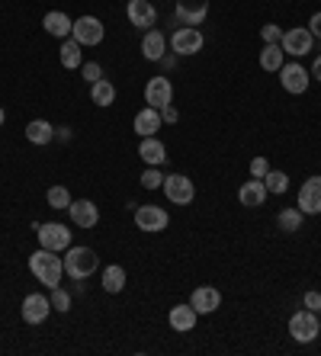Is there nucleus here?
<instances>
[{"instance_id":"obj_15","label":"nucleus","mask_w":321,"mask_h":356,"mask_svg":"<svg viewBox=\"0 0 321 356\" xmlns=\"http://www.w3.org/2000/svg\"><path fill=\"white\" fill-rule=\"evenodd\" d=\"M189 305L196 308L199 315H212L222 308V292L215 289V286H196L193 296H189Z\"/></svg>"},{"instance_id":"obj_25","label":"nucleus","mask_w":321,"mask_h":356,"mask_svg":"<svg viewBox=\"0 0 321 356\" xmlns=\"http://www.w3.org/2000/svg\"><path fill=\"white\" fill-rule=\"evenodd\" d=\"M283 65H286V51H283V45H280V42H267L264 51H260V67L276 74Z\"/></svg>"},{"instance_id":"obj_42","label":"nucleus","mask_w":321,"mask_h":356,"mask_svg":"<svg viewBox=\"0 0 321 356\" xmlns=\"http://www.w3.org/2000/svg\"><path fill=\"white\" fill-rule=\"evenodd\" d=\"M318 315H321V312H318Z\"/></svg>"},{"instance_id":"obj_18","label":"nucleus","mask_w":321,"mask_h":356,"mask_svg":"<svg viewBox=\"0 0 321 356\" xmlns=\"http://www.w3.org/2000/svg\"><path fill=\"white\" fill-rule=\"evenodd\" d=\"M267 186H264V180H257V177H251V180H244L238 186V199H241V206H247V209H257V206H264L267 202Z\"/></svg>"},{"instance_id":"obj_17","label":"nucleus","mask_w":321,"mask_h":356,"mask_svg":"<svg viewBox=\"0 0 321 356\" xmlns=\"http://www.w3.org/2000/svg\"><path fill=\"white\" fill-rule=\"evenodd\" d=\"M68 212H71V222H75L77 228H93V225L100 222V209L91 199H75V202L68 206Z\"/></svg>"},{"instance_id":"obj_8","label":"nucleus","mask_w":321,"mask_h":356,"mask_svg":"<svg viewBox=\"0 0 321 356\" xmlns=\"http://www.w3.org/2000/svg\"><path fill=\"white\" fill-rule=\"evenodd\" d=\"M296 206L302 209V216H321V177H308L302 180L299 186V196H296Z\"/></svg>"},{"instance_id":"obj_23","label":"nucleus","mask_w":321,"mask_h":356,"mask_svg":"<svg viewBox=\"0 0 321 356\" xmlns=\"http://www.w3.org/2000/svg\"><path fill=\"white\" fill-rule=\"evenodd\" d=\"M141 55L148 61H161L167 55V39L161 29H148V33H145V39H141Z\"/></svg>"},{"instance_id":"obj_21","label":"nucleus","mask_w":321,"mask_h":356,"mask_svg":"<svg viewBox=\"0 0 321 356\" xmlns=\"http://www.w3.org/2000/svg\"><path fill=\"white\" fill-rule=\"evenodd\" d=\"M132 129H135V135H141V138L157 135V129H161V109H155V106L139 109V113H135Z\"/></svg>"},{"instance_id":"obj_3","label":"nucleus","mask_w":321,"mask_h":356,"mask_svg":"<svg viewBox=\"0 0 321 356\" xmlns=\"http://www.w3.org/2000/svg\"><path fill=\"white\" fill-rule=\"evenodd\" d=\"M318 331H321V318L312 308H299L296 315L289 318V334H292L296 343H312V340H318Z\"/></svg>"},{"instance_id":"obj_24","label":"nucleus","mask_w":321,"mask_h":356,"mask_svg":"<svg viewBox=\"0 0 321 356\" xmlns=\"http://www.w3.org/2000/svg\"><path fill=\"white\" fill-rule=\"evenodd\" d=\"M26 138L33 141V145H52L55 141V125L49 119H33V122L26 125Z\"/></svg>"},{"instance_id":"obj_16","label":"nucleus","mask_w":321,"mask_h":356,"mask_svg":"<svg viewBox=\"0 0 321 356\" xmlns=\"http://www.w3.org/2000/svg\"><path fill=\"white\" fill-rule=\"evenodd\" d=\"M209 17V0H177V19L183 26H203Z\"/></svg>"},{"instance_id":"obj_32","label":"nucleus","mask_w":321,"mask_h":356,"mask_svg":"<svg viewBox=\"0 0 321 356\" xmlns=\"http://www.w3.org/2000/svg\"><path fill=\"white\" fill-rule=\"evenodd\" d=\"M49 298H52V308H55V312H61V315H65V312H71V292H68V289L55 286Z\"/></svg>"},{"instance_id":"obj_29","label":"nucleus","mask_w":321,"mask_h":356,"mask_svg":"<svg viewBox=\"0 0 321 356\" xmlns=\"http://www.w3.org/2000/svg\"><path fill=\"white\" fill-rule=\"evenodd\" d=\"M302 209H280V216H276V225H280V232H286V234H292V232H299L302 228Z\"/></svg>"},{"instance_id":"obj_1","label":"nucleus","mask_w":321,"mask_h":356,"mask_svg":"<svg viewBox=\"0 0 321 356\" xmlns=\"http://www.w3.org/2000/svg\"><path fill=\"white\" fill-rule=\"evenodd\" d=\"M29 270L45 289H55V286H61V276H65V260L58 257V250L39 248L29 257Z\"/></svg>"},{"instance_id":"obj_22","label":"nucleus","mask_w":321,"mask_h":356,"mask_svg":"<svg viewBox=\"0 0 321 356\" xmlns=\"http://www.w3.org/2000/svg\"><path fill=\"white\" fill-rule=\"evenodd\" d=\"M196 318H199V312L193 305H173L171 315H167V321H171V327L177 334H189L193 327H196Z\"/></svg>"},{"instance_id":"obj_33","label":"nucleus","mask_w":321,"mask_h":356,"mask_svg":"<svg viewBox=\"0 0 321 356\" xmlns=\"http://www.w3.org/2000/svg\"><path fill=\"white\" fill-rule=\"evenodd\" d=\"M141 186H145V190H161V186H164V177H161V167H148V170L141 174Z\"/></svg>"},{"instance_id":"obj_41","label":"nucleus","mask_w":321,"mask_h":356,"mask_svg":"<svg viewBox=\"0 0 321 356\" xmlns=\"http://www.w3.org/2000/svg\"><path fill=\"white\" fill-rule=\"evenodd\" d=\"M3 122H7V109L0 106V129H3Z\"/></svg>"},{"instance_id":"obj_5","label":"nucleus","mask_w":321,"mask_h":356,"mask_svg":"<svg viewBox=\"0 0 321 356\" xmlns=\"http://www.w3.org/2000/svg\"><path fill=\"white\" fill-rule=\"evenodd\" d=\"M36 238H39V248L58 250V254L71 248V232H68V225H61V222H39Z\"/></svg>"},{"instance_id":"obj_27","label":"nucleus","mask_w":321,"mask_h":356,"mask_svg":"<svg viewBox=\"0 0 321 356\" xmlns=\"http://www.w3.org/2000/svg\"><path fill=\"white\" fill-rule=\"evenodd\" d=\"M91 99H93V103H97L100 109L113 106V103H116V87L107 81V77H100L97 83H91Z\"/></svg>"},{"instance_id":"obj_11","label":"nucleus","mask_w":321,"mask_h":356,"mask_svg":"<svg viewBox=\"0 0 321 356\" xmlns=\"http://www.w3.org/2000/svg\"><path fill=\"white\" fill-rule=\"evenodd\" d=\"M145 103H148V106H155V109H164L167 103H173V83H171V77H164V74L151 77V81L145 83Z\"/></svg>"},{"instance_id":"obj_35","label":"nucleus","mask_w":321,"mask_h":356,"mask_svg":"<svg viewBox=\"0 0 321 356\" xmlns=\"http://www.w3.org/2000/svg\"><path fill=\"white\" fill-rule=\"evenodd\" d=\"M260 39H264V45H267V42H280L283 39V29L276 23H267V26H260Z\"/></svg>"},{"instance_id":"obj_6","label":"nucleus","mask_w":321,"mask_h":356,"mask_svg":"<svg viewBox=\"0 0 321 356\" xmlns=\"http://www.w3.org/2000/svg\"><path fill=\"white\" fill-rule=\"evenodd\" d=\"M135 225H139V232L157 234V232H164L167 225H171V216H167V209L145 202V206L135 209Z\"/></svg>"},{"instance_id":"obj_26","label":"nucleus","mask_w":321,"mask_h":356,"mask_svg":"<svg viewBox=\"0 0 321 356\" xmlns=\"http://www.w3.org/2000/svg\"><path fill=\"white\" fill-rule=\"evenodd\" d=\"M81 65H84V45L75 39H68L65 45H61V67H65V71H77Z\"/></svg>"},{"instance_id":"obj_12","label":"nucleus","mask_w":321,"mask_h":356,"mask_svg":"<svg viewBox=\"0 0 321 356\" xmlns=\"http://www.w3.org/2000/svg\"><path fill=\"white\" fill-rule=\"evenodd\" d=\"M312 42H315V35L308 33V26H292V29H286L283 33V39H280V45H283V51H289V55H308L312 51Z\"/></svg>"},{"instance_id":"obj_14","label":"nucleus","mask_w":321,"mask_h":356,"mask_svg":"<svg viewBox=\"0 0 321 356\" xmlns=\"http://www.w3.org/2000/svg\"><path fill=\"white\" fill-rule=\"evenodd\" d=\"M125 13H129V23H132L135 29H141V33H148L151 26L157 23V10L151 0H129Z\"/></svg>"},{"instance_id":"obj_40","label":"nucleus","mask_w":321,"mask_h":356,"mask_svg":"<svg viewBox=\"0 0 321 356\" xmlns=\"http://www.w3.org/2000/svg\"><path fill=\"white\" fill-rule=\"evenodd\" d=\"M308 74H312L315 81H321V55H318V58H315V65L308 67Z\"/></svg>"},{"instance_id":"obj_30","label":"nucleus","mask_w":321,"mask_h":356,"mask_svg":"<svg viewBox=\"0 0 321 356\" xmlns=\"http://www.w3.org/2000/svg\"><path fill=\"white\" fill-rule=\"evenodd\" d=\"M264 186H267V193H273V196H283V193L289 190V177L283 174V170H267Z\"/></svg>"},{"instance_id":"obj_2","label":"nucleus","mask_w":321,"mask_h":356,"mask_svg":"<svg viewBox=\"0 0 321 356\" xmlns=\"http://www.w3.org/2000/svg\"><path fill=\"white\" fill-rule=\"evenodd\" d=\"M65 276H71V280H87L91 273H97V266H100V257H97V250L93 248H68L65 257Z\"/></svg>"},{"instance_id":"obj_20","label":"nucleus","mask_w":321,"mask_h":356,"mask_svg":"<svg viewBox=\"0 0 321 356\" xmlns=\"http://www.w3.org/2000/svg\"><path fill=\"white\" fill-rule=\"evenodd\" d=\"M139 158L145 161L148 167H161V164L167 161L164 141L157 138V135H148V138H141V145H139Z\"/></svg>"},{"instance_id":"obj_38","label":"nucleus","mask_w":321,"mask_h":356,"mask_svg":"<svg viewBox=\"0 0 321 356\" xmlns=\"http://www.w3.org/2000/svg\"><path fill=\"white\" fill-rule=\"evenodd\" d=\"M177 119H180V113L173 109V103H167V106L161 109V122H177Z\"/></svg>"},{"instance_id":"obj_31","label":"nucleus","mask_w":321,"mask_h":356,"mask_svg":"<svg viewBox=\"0 0 321 356\" xmlns=\"http://www.w3.org/2000/svg\"><path fill=\"white\" fill-rule=\"evenodd\" d=\"M45 202H49V209H68L75 199H71L68 186H52V190L45 193Z\"/></svg>"},{"instance_id":"obj_10","label":"nucleus","mask_w":321,"mask_h":356,"mask_svg":"<svg viewBox=\"0 0 321 356\" xmlns=\"http://www.w3.org/2000/svg\"><path fill=\"white\" fill-rule=\"evenodd\" d=\"M164 196L171 199L173 206H189L193 202V196H196V186H193V180L183 174H171L164 177Z\"/></svg>"},{"instance_id":"obj_7","label":"nucleus","mask_w":321,"mask_h":356,"mask_svg":"<svg viewBox=\"0 0 321 356\" xmlns=\"http://www.w3.org/2000/svg\"><path fill=\"white\" fill-rule=\"evenodd\" d=\"M280 83H283V90L286 93H292V97H302L305 90H308V83H312V74H308V67H302V65H283L280 71Z\"/></svg>"},{"instance_id":"obj_28","label":"nucleus","mask_w":321,"mask_h":356,"mask_svg":"<svg viewBox=\"0 0 321 356\" xmlns=\"http://www.w3.org/2000/svg\"><path fill=\"white\" fill-rule=\"evenodd\" d=\"M123 289H125V270L119 264H109L103 270V292L116 296V292H123Z\"/></svg>"},{"instance_id":"obj_9","label":"nucleus","mask_w":321,"mask_h":356,"mask_svg":"<svg viewBox=\"0 0 321 356\" xmlns=\"http://www.w3.org/2000/svg\"><path fill=\"white\" fill-rule=\"evenodd\" d=\"M52 312H55V308H52V298L42 296V292H29V296L23 298V305H19V315H23L26 324H42Z\"/></svg>"},{"instance_id":"obj_39","label":"nucleus","mask_w":321,"mask_h":356,"mask_svg":"<svg viewBox=\"0 0 321 356\" xmlns=\"http://www.w3.org/2000/svg\"><path fill=\"white\" fill-rule=\"evenodd\" d=\"M308 33H312L315 39H321V10L312 13V19H308Z\"/></svg>"},{"instance_id":"obj_19","label":"nucleus","mask_w":321,"mask_h":356,"mask_svg":"<svg viewBox=\"0 0 321 356\" xmlns=\"http://www.w3.org/2000/svg\"><path fill=\"white\" fill-rule=\"evenodd\" d=\"M42 29L49 35H55V39H68L71 29H75V19L68 17V13H61V10H49V13L42 17Z\"/></svg>"},{"instance_id":"obj_36","label":"nucleus","mask_w":321,"mask_h":356,"mask_svg":"<svg viewBox=\"0 0 321 356\" xmlns=\"http://www.w3.org/2000/svg\"><path fill=\"white\" fill-rule=\"evenodd\" d=\"M267 170H270V164H267V158H264V154H257V158L251 161V177H257V180H264V177H267Z\"/></svg>"},{"instance_id":"obj_34","label":"nucleus","mask_w":321,"mask_h":356,"mask_svg":"<svg viewBox=\"0 0 321 356\" xmlns=\"http://www.w3.org/2000/svg\"><path fill=\"white\" fill-rule=\"evenodd\" d=\"M81 71H84V81H87V83H97L100 77H103V67H100V61H84Z\"/></svg>"},{"instance_id":"obj_37","label":"nucleus","mask_w":321,"mask_h":356,"mask_svg":"<svg viewBox=\"0 0 321 356\" xmlns=\"http://www.w3.org/2000/svg\"><path fill=\"white\" fill-rule=\"evenodd\" d=\"M302 302H305V308H312V312H321V292H305V298H302Z\"/></svg>"},{"instance_id":"obj_4","label":"nucleus","mask_w":321,"mask_h":356,"mask_svg":"<svg viewBox=\"0 0 321 356\" xmlns=\"http://www.w3.org/2000/svg\"><path fill=\"white\" fill-rule=\"evenodd\" d=\"M203 45H206V35L199 33L196 26H180V29H173V35H171V49H173V55H180V58L199 55Z\"/></svg>"},{"instance_id":"obj_13","label":"nucleus","mask_w":321,"mask_h":356,"mask_svg":"<svg viewBox=\"0 0 321 356\" xmlns=\"http://www.w3.org/2000/svg\"><path fill=\"white\" fill-rule=\"evenodd\" d=\"M103 35H107V29H103V23H100L97 17L75 19V29H71V39L75 42H81V45H100Z\"/></svg>"}]
</instances>
